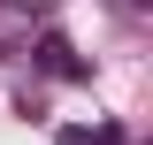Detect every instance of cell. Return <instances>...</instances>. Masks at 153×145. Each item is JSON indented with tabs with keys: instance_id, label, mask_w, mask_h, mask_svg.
Here are the masks:
<instances>
[{
	"instance_id": "7a4b0ae2",
	"label": "cell",
	"mask_w": 153,
	"mask_h": 145,
	"mask_svg": "<svg viewBox=\"0 0 153 145\" xmlns=\"http://www.w3.org/2000/svg\"><path fill=\"white\" fill-rule=\"evenodd\" d=\"M54 145H123V122H69V130H54Z\"/></svg>"
},
{
	"instance_id": "3957f363",
	"label": "cell",
	"mask_w": 153,
	"mask_h": 145,
	"mask_svg": "<svg viewBox=\"0 0 153 145\" xmlns=\"http://www.w3.org/2000/svg\"><path fill=\"white\" fill-rule=\"evenodd\" d=\"M130 8H146V0H130Z\"/></svg>"
},
{
	"instance_id": "6da1fadb",
	"label": "cell",
	"mask_w": 153,
	"mask_h": 145,
	"mask_svg": "<svg viewBox=\"0 0 153 145\" xmlns=\"http://www.w3.org/2000/svg\"><path fill=\"white\" fill-rule=\"evenodd\" d=\"M31 61H38L46 76H61V84H84V76H92V61L76 54V46H69L61 31H38V46H31Z\"/></svg>"
}]
</instances>
